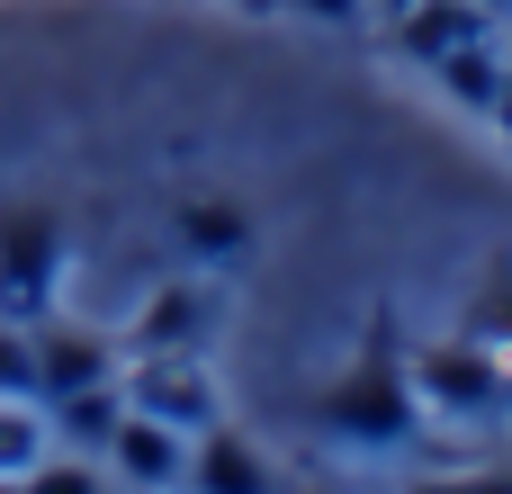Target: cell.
<instances>
[{"label": "cell", "instance_id": "6da1fadb", "mask_svg": "<svg viewBox=\"0 0 512 494\" xmlns=\"http://www.w3.org/2000/svg\"><path fill=\"white\" fill-rule=\"evenodd\" d=\"M306 423H315L324 441H342V450H414L423 396H414V378H405V342H396V315H387V306H378L369 342L351 351V369L306 396Z\"/></svg>", "mask_w": 512, "mask_h": 494}, {"label": "cell", "instance_id": "7a4b0ae2", "mask_svg": "<svg viewBox=\"0 0 512 494\" xmlns=\"http://www.w3.org/2000/svg\"><path fill=\"white\" fill-rule=\"evenodd\" d=\"M405 378H414V396H423L441 423H495L512 405V360L486 351L477 333H450V342L405 351Z\"/></svg>", "mask_w": 512, "mask_h": 494}, {"label": "cell", "instance_id": "3957f363", "mask_svg": "<svg viewBox=\"0 0 512 494\" xmlns=\"http://www.w3.org/2000/svg\"><path fill=\"white\" fill-rule=\"evenodd\" d=\"M117 387H126L135 414H153V423H171V432L225 423V378H216L207 351H126Z\"/></svg>", "mask_w": 512, "mask_h": 494}, {"label": "cell", "instance_id": "277c9868", "mask_svg": "<svg viewBox=\"0 0 512 494\" xmlns=\"http://www.w3.org/2000/svg\"><path fill=\"white\" fill-rule=\"evenodd\" d=\"M54 279H63V216L27 198L0 216V315L36 324L54 306Z\"/></svg>", "mask_w": 512, "mask_h": 494}, {"label": "cell", "instance_id": "5b68a950", "mask_svg": "<svg viewBox=\"0 0 512 494\" xmlns=\"http://www.w3.org/2000/svg\"><path fill=\"white\" fill-rule=\"evenodd\" d=\"M225 333V279H162L135 324H126V351H207Z\"/></svg>", "mask_w": 512, "mask_h": 494}, {"label": "cell", "instance_id": "8992f818", "mask_svg": "<svg viewBox=\"0 0 512 494\" xmlns=\"http://www.w3.org/2000/svg\"><path fill=\"white\" fill-rule=\"evenodd\" d=\"M99 477H117V486H144V494L189 486V432H171V423H153V414H135V405H126L117 441L99 450Z\"/></svg>", "mask_w": 512, "mask_h": 494}, {"label": "cell", "instance_id": "52a82bcc", "mask_svg": "<svg viewBox=\"0 0 512 494\" xmlns=\"http://www.w3.org/2000/svg\"><path fill=\"white\" fill-rule=\"evenodd\" d=\"M27 333H36V396H72V387H99V378L126 369V342H108V333H90V324L36 315Z\"/></svg>", "mask_w": 512, "mask_h": 494}, {"label": "cell", "instance_id": "ba28073f", "mask_svg": "<svg viewBox=\"0 0 512 494\" xmlns=\"http://www.w3.org/2000/svg\"><path fill=\"white\" fill-rule=\"evenodd\" d=\"M495 27H504V18H486L477 0H414L405 18H387V45H396L405 63H423V72H432L450 45H468V36H495Z\"/></svg>", "mask_w": 512, "mask_h": 494}, {"label": "cell", "instance_id": "9c48e42d", "mask_svg": "<svg viewBox=\"0 0 512 494\" xmlns=\"http://www.w3.org/2000/svg\"><path fill=\"white\" fill-rule=\"evenodd\" d=\"M189 486L198 494H261L270 486V459L234 423H207V432H189Z\"/></svg>", "mask_w": 512, "mask_h": 494}, {"label": "cell", "instance_id": "30bf717a", "mask_svg": "<svg viewBox=\"0 0 512 494\" xmlns=\"http://www.w3.org/2000/svg\"><path fill=\"white\" fill-rule=\"evenodd\" d=\"M117 423H126V387H117V378L72 387V396H45V432H54L63 450H81V459H99V450L117 441Z\"/></svg>", "mask_w": 512, "mask_h": 494}, {"label": "cell", "instance_id": "8fae6325", "mask_svg": "<svg viewBox=\"0 0 512 494\" xmlns=\"http://www.w3.org/2000/svg\"><path fill=\"white\" fill-rule=\"evenodd\" d=\"M432 81H441V99H459V108H495V90H504V45L495 36H468V45H450L441 63H432Z\"/></svg>", "mask_w": 512, "mask_h": 494}, {"label": "cell", "instance_id": "7c38bea8", "mask_svg": "<svg viewBox=\"0 0 512 494\" xmlns=\"http://www.w3.org/2000/svg\"><path fill=\"white\" fill-rule=\"evenodd\" d=\"M54 450V432H45V405L36 396H0V477L9 486H27V468Z\"/></svg>", "mask_w": 512, "mask_h": 494}, {"label": "cell", "instance_id": "4fadbf2b", "mask_svg": "<svg viewBox=\"0 0 512 494\" xmlns=\"http://www.w3.org/2000/svg\"><path fill=\"white\" fill-rule=\"evenodd\" d=\"M459 333H477L486 351H504V360H512V252H495V261H486V279H477V297H468Z\"/></svg>", "mask_w": 512, "mask_h": 494}, {"label": "cell", "instance_id": "5bb4252c", "mask_svg": "<svg viewBox=\"0 0 512 494\" xmlns=\"http://www.w3.org/2000/svg\"><path fill=\"white\" fill-rule=\"evenodd\" d=\"M171 225H180V243H189V252H207V261L243 252V234H252V225H243V207H225V198H189Z\"/></svg>", "mask_w": 512, "mask_h": 494}, {"label": "cell", "instance_id": "9a60e30c", "mask_svg": "<svg viewBox=\"0 0 512 494\" xmlns=\"http://www.w3.org/2000/svg\"><path fill=\"white\" fill-rule=\"evenodd\" d=\"M0 396H36V333L18 315H0ZM45 405V396H36Z\"/></svg>", "mask_w": 512, "mask_h": 494}, {"label": "cell", "instance_id": "2e32d148", "mask_svg": "<svg viewBox=\"0 0 512 494\" xmlns=\"http://www.w3.org/2000/svg\"><path fill=\"white\" fill-rule=\"evenodd\" d=\"M279 9L306 27H369V0H279Z\"/></svg>", "mask_w": 512, "mask_h": 494}, {"label": "cell", "instance_id": "e0dca14e", "mask_svg": "<svg viewBox=\"0 0 512 494\" xmlns=\"http://www.w3.org/2000/svg\"><path fill=\"white\" fill-rule=\"evenodd\" d=\"M486 117H495V126L512 135V72H504V90H495V108H486Z\"/></svg>", "mask_w": 512, "mask_h": 494}, {"label": "cell", "instance_id": "ac0fdd59", "mask_svg": "<svg viewBox=\"0 0 512 494\" xmlns=\"http://www.w3.org/2000/svg\"><path fill=\"white\" fill-rule=\"evenodd\" d=\"M405 9H414V0H369V18H378V27H387V18H405Z\"/></svg>", "mask_w": 512, "mask_h": 494}, {"label": "cell", "instance_id": "d6986e66", "mask_svg": "<svg viewBox=\"0 0 512 494\" xmlns=\"http://www.w3.org/2000/svg\"><path fill=\"white\" fill-rule=\"evenodd\" d=\"M477 9H486V18H512V0H477Z\"/></svg>", "mask_w": 512, "mask_h": 494}, {"label": "cell", "instance_id": "ffe728a7", "mask_svg": "<svg viewBox=\"0 0 512 494\" xmlns=\"http://www.w3.org/2000/svg\"><path fill=\"white\" fill-rule=\"evenodd\" d=\"M243 9H252V18H261V9H279V0H243Z\"/></svg>", "mask_w": 512, "mask_h": 494}, {"label": "cell", "instance_id": "44dd1931", "mask_svg": "<svg viewBox=\"0 0 512 494\" xmlns=\"http://www.w3.org/2000/svg\"><path fill=\"white\" fill-rule=\"evenodd\" d=\"M234 9H243V0H234Z\"/></svg>", "mask_w": 512, "mask_h": 494}]
</instances>
